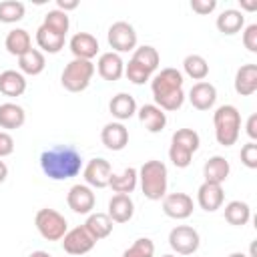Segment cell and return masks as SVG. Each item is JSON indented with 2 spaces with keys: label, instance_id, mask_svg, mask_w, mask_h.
Instances as JSON below:
<instances>
[{
  "label": "cell",
  "instance_id": "obj_15",
  "mask_svg": "<svg viewBox=\"0 0 257 257\" xmlns=\"http://www.w3.org/2000/svg\"><path fill=\"white\" fill-rule=\"evenodd\" d=\"M68 48L74 58L80 60H92L98 54V40L90 32H76L68 40Z\"/></svg>",
  "mask_w": 257,
  "mask_h": 257
},
{
  "label": "cell",
  "instance_id": "obj_38",
  "mask_svg": "<svg viewBox=\"0 0 257 257\" xmlns=\"http://www.w3.org/2000/svg\"><path fill=\"white\" fill-rule=\"evenodd\" d=\"M124 76L133 84H145V82H149L153 78V74L147 68H143L141 64H137L135 60H128V64H124Z\"/></svg>",
  "mask_w": 257,
  "mask_h": 257
},
{
  "label": "cell",
  "instance_id": "obj_37",
  "mask_svg": "<svg viewBox=\"0 0 257 257\" xmlns=\"http://www.w3.org/2000/svg\"><path fill=\"white\" fill-rule=\"evenodd\" d=\"M122 257H155V243L149 237H139L131 247L124 249Z\"/></svg>",
  "mask_w": 257,
  "mask_h": 257
},
{
  "label": "cell",
  "instance_id": "obj_1",
  "mask_svg": "<svg viewBox=\"0 0 257 257\" xmlns=\"http://www.w3.org/2000/svg\"><path fill=\"white\" fill-rule=\"evenodd\" d=\"M40 169L52 181H68L82 169V157L72 145H54L40 155Z\"/></svg>",
  "mask_w": 257,
  "mask_h": 257
},
{
  "label": "cell",
  "instance_id": "obj_24",
  "mask_svg": "<svg viewBox=\"0 0 257 257\" xmlns=\"http://www.w3.org/2000/svg\"><path fill=\"white\" fill-rule=\"evenodd\" d=\"M229 173H231V165H229V161H227L225 157H221V155L211 157V159L203 165V177H205L207 183L223 185V183L227 181Z\"/></svg>",
  "mask_w": 257,
  "mask_h": 257
},
{
  "label": "cell",
  "instance_id": "obj_40",
  "mask_svg": "<svg viewBox=\"0 0 257 257\" xmlns=\"http://www.w3.org/2000/svg\"><path fill=\"white\" fill-rule=\"evenodd\" d=\"M243 46L249 52H257V24H249L243 30Z\"/></svg>",
  "mask_w": 257,
  "mask_h": 257
},
{
  "label": "cell",
  "instance_id": "obj_30",
  "mask_svg": "<svg viewBox=\"0 0 257 257\" xmlns=\"http://www.w3.org/2000/svg\"><path fill=\"white\" fill-rule=\"evenodd\" d=\"M4 46H6V50L12 56H22L24 52H28L32 48V38H30L28 30H24V28H12L6 34Z\"/></svg>",
  "mask_w": 257,
  "mask_h": 257
},
{
  "label": "cell",
  "instance_id": "obj_17",
  "mask_svg": "<svg viewBox=\"0 0 257 257\" xmlns=\"http://www.w3.org/2000/svg\"><path fill=\"white\" fill-rule=\"evenodd\" d=\"M100 141L108 151H122L128 145V128L118 120L106 122L100 131Z\"/></svg>",
  "mask_w": 257,
  "mask_h": 257
},
{
  "label": "cell",
  "instance_id": "obj_2",
  "mask_svg": "<svg viewBox=\"0 0 257 257\" xmlns=\"http://www.w3.org/2000/svg\"><path fill=\"white\" fill-rule=\"evenodd\" d=\"M151 92H153L155 104L165 112L179 110L185 102L183 72L177 68H163L151 78Z\"/></svg>",
  "mask_w": 257,
  "mask_h": 257
},
{
  "label": "cell",
  "instance_id": "obj_12",
  "mask_svg": "<svg viewBox=\"0 0 257 257\" xmlns=\"http://www.w3.org/2000/svg\"><path fill=\"white\" fill-rule=\"evenodd\" d=\"M94 203H96V197H94L92 189L84 183L72 185L66 193V205L76 215H90L92 209H94Z\"/></svg>",
  "mask_w": 257,
  "mask_h": 257
},
{
  "label": "cell",
  "instance_id": "obj_7",
  "mask_svg": "<svg viewBox=\"0 0 257 257\" xmlns=\"http://www.w3.org/2000/svg\"><path fill=\"white\" fill-rule=\"evenodd\" d=\"M34 225L36 231L40 233L42 239L46 241H60L64 237V233L68 231V223L64 219V215H60L56 209H40L34 217Z\"/></svg>",
  "mask_w": 257,
  "mask_h": 257
},
{
  "label": "cell",
  "instance_id": "obj_46",
  "mask_svg": "<svg viewBox=\"0 0 257 257\" xmlns=\"http://www.w3.org/2000/svg\"><path fill=\"white\" fill-rule=\"evenodd\" d=\"M28 257H52V255H50L48 251H40V249H38V251H32Z\"/></svg>",
  "mask_w": 257,
  "mask_h": 257
},
{
  "label": "cell",
  "instance_id": "obj_18",
  "mask_svg": "<svg viewBox=\"0 0 257 257\" xmlns=\"http://www.w3.org/2000/svg\"><path fill=\"white\" fill-rule=\"evenodd\" d=\"M189 102L197 110H209L217 102V88L211 82H207V80L195 82L191 86V90H189Z\"/></svg>",
  "mask_w": 257,
  "mask_h": 257
},
{
  "label": "cell",
  "instance_id": "obj_14",
  "mask_svg": "<svg viewBox=\"0 0 257 257\" xmlns=\"http://www.w3.org/2000/svg\"><path fill=\"white\" fill-rule=\"evenodd\" d=\"M223 201H225L223 185L203 181V185L197 189V203L207 213H215L217 209H221L223 207Z\"/></svg>",
  "mask_w": 257,
  "mask_h": 257
},
{
  "label": "cell",
  "instance_id": "obj_5",
  "mask_svg": "<svg viewBox=\"0 0 257 257\" xmlns=\"http://www.w3.org/2000/svg\"><path fill=\"white\" fill-rule=\"evenodd\" d=\"M201 139L199 133L193 128H177L171 137L169 159L177 169H187L193 161V155L199 151Z\"/></svg>",
  "mask_w": 257,
  "mask_h": 257
},
{
  "label": "cell",
  "instance_id": "obj_20",
  "mask_svg": "<svg viewBox=\"0 0 257 257\" xmlns=\"http://www.w3.org/2000/svg\"><path fill=\"white\" fill-rule=\"evenodd\" d=\"M106 215L110 217L112 223H128L135 215V203L131 195H112L108 201Z\"/></svg>",
  "mask_w": 257,
  "mask_h": 257
},
{
  "label": "cell",
  "instance_id": "obj_11",
  "mask_svg": "<svg viewBox=\"0 0 257 257\" xmlns=\"http://www.w3.org/2000/svg\"><path fill=\"white\" fill-rule=\"evenodd\" d=\"M62 241V249L68 255H86L88 251H92V247L96 245V241L92 239V235L84 229V225L72 227L64 233Z\"/></svg>",
  "mask_w": 257,
  "mask_h": 257
},
{
  "label": "cell",
  "instance_id": "obj_44",
  "mask_svg": "<svg viewBox=\"0 0 257 257\" xmlns=\"http://www.w3.org/2000/svg\"><path fill=\"white\" fill-rule=\"evenodd\" d=\"M56 6H58V10L68 14V10H76L78 8V0H56Z\"/></svg>",
  "mask_w": 257,
  "mask_h": 257
},
{
  "label": "cell",
  "instance_id": "obj_3",
  "mask_svg": "<svg viewBox=\"0 0 257 257\" xmlns=\"http://www.w3.org/2000/svg\"><path fill=\"white\" fill-rule=\"evenodd\" d=\"M139 183H141V191L145 199L161 201L167 195V187H169L167 165L157 159L143 163V167L139 169Z\"/></svg>",
  "mask_w": 257,
  "mask_h": 257
},
{
  "label": "cell",
  "instance_id": "obj_28",
  "mask_svg": "<svg viewBox=\"0 0 257 257\" xmlns=\"http://www.w3.org/2000/svg\"><path fill=\"white\" fill-rule=\"evenodd\" d=\"M26 122V112L16 102H2L0 104V128L16 131Z\"/></svg>",
  "mask_w": 257,
  "mask_h": 257
},
{
  "label": "cell",
  "instance_id": "obj_29",
  "mask_svg": "<svg viewBox=\"0 0 257 257\" xmlns=\"http://www.w3.org/2000/svg\"><path fill=\"white\" fill-rule=\"evenodd\" d=\"M112 221L106 213H90L84 221V229L92 235L94 241H100V239H106L110 233H112Z\"/></svg>",
  "mask_w": 257,
  "mask_h": 257
},
{
  "label": "cell",
  "instance_id": "obj_43",
  "mask_svg": "<svg viewBox=\"0 0 257 257\" xmlns=\"http://www.w3.org/2000/svg\"><path fill=\"white\" fill-rule=\"evenodd\" d=\"M245 131H247V135H249V139H251V141H255V139H257V114H251V116L247 118Z\"/></svg>",
  "mask_w": 257,
  "mask_h": 257
},
{
  "label": "cell",
  "instance_id": "obj_9",
  "mask_svg": "<svg viewBox=\"0 0 257 257\" xmlns=\"http://www.w3.org/2000/svg\"><path fill=\"white\" fill-rule=\"evenodd\" d=\"M169 245L177 255H193L201 245V237L197 229L189 225H177L169 233Z\"/></svg>",
  "mask_w": 257,
  "mask_h": 257
},
{
  "label": "cell",
  "instance_id": "obj_39",
  "mask_svg": "<svg viewBox=\"0 0 257 257\" xmlns=\"http://www.w3.org/2000/svg\"><path fill=\"white\" fill-rule=\"evenodd\" d=\"M241 163L247 169H257V143L249 141L241 147Z\"/></svg>",
  "mask_w": 257,
  "mask_h": 257
},
{
  "label": "cell",
  "instance_id": "obj_36",
  "mask_svg": "<svg viewBox=\"0 0 257 257\" xmlns=\"http://www.w3.org/2000/svg\"><path fill=\"white\" fill-rule=\"evenodd\" d=\"M42 24H46L48 28H52V30H56V32H60V34H64V36H66L68 28H70L68 14H66V12H62V10H58V8L48 10V12H46V16H44V22H42Z\"/></svg>",
  "mask_w": 257,
  "mask_h": 257
},
{
  "label": "cell",
  "instance_id": "obj_26",
  "mask_svg": "<svg viewBox=\"0 0 257 257\" xmlns=\"http://www.w3.org/2000/svg\"><path fill=\"white\" fill-rule=\"evenodd\" d=\"M0 92L4 96L16 98L26 92V78L20 70H4L0 72Z\"/></svg>",
  "mask_w": 257,
  "mask_h": 257
},
{
  "label": "cell",
  "instance_id": "obj_10",
  "mask_svg": "<svg viewBox=\"0 0 257 257\" xmlns=\"http://www.w3.org/2000/svg\"><path fill=\"white\" fill-rule=\"evenodd\" d=\"M110 175H112V167L106 159L102 157H94L90 159L84 169H82V177H84V185H88L90 189H104L108 187V181H110Z\"/></svg>",
  "mask_w": 257,
  "mask_h": 257
},
{
  "label": "cell",
  "instance_id": "obj_8",
  "mask_svg": "<svg viewBox=\"0 0 257 257\" xmlns=\"http://www.w3.org/2000/svg\"><path fill=\"white\" fill-rule=\"evenodd\" d=\"M106 40H108V46L112 48V52L120 54V52H131L137 48V32L133 28V24L124 22V20H118L114 22L108 32H106Z\"/></svg>",
  "mask_w": 257,
  "mask_h": 257
},
{
  "label": "cell",
  "instance_id": "obj_25",
  "mask_svg": "<svg viewBox=\"0 0 257 257\" xmlns=\"http://www.w3.org/2000/svg\"><path fill=\"white\" fill-rule=\"evenodd\" d=\"M217 30L225 36H233L237 32L243 30L245 26V14L241 10H235V8H227L223 10L219 16H217Z\"/></svg>",
  "mask_w": 257,
  "mask_h": 257
},
{
  "label": "cell",
  "instance_id": "obj_45",
  "mask_svg": "<svg viewBox=\"0 0 257 257\" xmlns=\"http://www.w3.org/2000/svg\"><path fill=\"white\" fill-rule=\"evenodd\" d=\"M6 177H8V167H6V163L0 159V183H4Z\"/></svg>",
  "mask_w": 257,
  "mask_h": 257
},
{
  "label": "cell",
  "instance_id": "obj_22",
  "mask_svg": "<svg viewBox=\"0 0 257 257\" xmlns=\"http://www.w3.org/2000/svg\"><path fill=\"white\" fill-rule=\"evenodd\" d=\"M139 120L141 124L149 131V133H161L165 126H167V112L163 108H159L157 104H143L139 110Z\"/></svg>",
  "mask_w": 257,
  "mask_h": 257
},
{
  "label": "cell",
  "instance_id": "obj_47",
  "mask_svg": "<svg viewBox=\"0 0 257 257\" xmlns=\"http://www.w3.org/2000/svg\"><path fill=\"white\" fill-rule=\"evenodd\" d=\"M241 6H243L245 10H255V8H257V2H245V0H241Z\"/></svg>",
  "mask_w": 257,
  "mask_h": 257
},
{
  "label": "cell",
  "instance_id": "obj_16",
  "mask_svg": "<svg viewBox=\"0 0 257 257\" xmlns=\"http://www.w3.org/2000/svg\"><path fill=\"white\" fill-rule=\"evenodd\" d=\"M96 70L100 74V78L108 80V82H116L122 78L124 74V62L120 58V54L116 52H102L98 56V62H96Z\"/></svg>",
  "mask_w": 257,
  "mask_h": 257
},
{
  "label": "cell",
  "instance_id": "obj_32",
  "mask_svg": "<svg viewBox=\"0 0 257 257\" xmlns=\"http://www.w3.org/2000/svg\"><path fill=\"white\" fill-rule=\"evenodd\" d=\"M223 213H225V221L233 227H243L251 219V207L245 201H229Z\"/></svg>",
  "mask_w": 257,
  "mask_h": 257
},
{
  "label": "cell",
  "instance_id": "obj_4",
  "mask_svg": "<svg viewBox=\"0 0 257 257\" xmlns=\"http://www.w3.org/2000/svg\"><path fill=\"white\" fill-rule=\"evenodd\" d=\"M215 139L221 147H231L237 143L241 133V112L233 104H221L213 112Z\"/></svg>",
  "mask_w": 257,
  "mask_h": 257
},
{
  "label": "cell",
  "instance_id": "obj_33",
  "mask_svg": "<svg viewBox=\"0 0 257 257\" xmlns=\"http://www.w3.org/2000/svg\"><path fill=\"white\" fill-rule=\"evenodd\" d=\"M131 60H135L137 64H141L143 68H147V70L153 74V72L159 68L161 56H159V52H157L155 46L143 44V46H137V48L133 50V58H131Z\"/></svg>",
  "mask_w": 257,
  "mask_h": 257
},
{
  "label": "cell",
  "instance_id": "obj_27",
  "mask_svg": "<svg viewBox=\"0 0 257 257\" xmlns=\"http://www.w3.org/2000/svg\"><path fill=\"white\" fill-rule=\"evenodd\" d=\"M139 185V169L135 167H126L122 173L118 175H110L108 187L116 193V195H131Z\"/></svg>",
  "mask_w": 257,
  "mask_h": 257
},
{
  "label": "cell",
  "instance_id": "obj_41",
  "mask_svg": "<svg viewBox=\"0 0 257 257\" xmlns=\"http://www.w3.org/2000/svg\"><path fill=\"white\" fill-rule=\"evenodd\" d=\"M215 8H217V0H191V10L201 16L211 14Z\"/></svg>",
  "mask_w": 257,
  "mask_h": 257
},
{
  "label": "cell",
  "instance_id": "obj_48",
  "mask_svg": "<svg viewBox=\"0 0 257 257\" xmlns=\"http://www.w3.org/2000/svg\"><path fill=\"white\" fill-rule=\"evenodd\" d=\"M229 257H247V255H245V253H241V251H235V253H231Z\"/></svg>",
  "mask_w": 257,
  "mask_h": 257
},
{
  "label": "cell",
  "instance_id": "obj_13",
  "mask_svg": "<svg viewBox=\"0 0 257 257\" xmlns=\"http://www.w3.org/2000/svg\"><path fill=\"white\" fill-rule=\"evenodd\" d=\"M195 203L187 193H169L163 197V213L171 219L183 221L193 215Z\"/></svg>",
  "mask_w": 257,
  "mask_h": 257
},
{
  "label": "cell",
  "instance_id": "obj_49",
  "mask_svg": "<svg viewBox=\"0 0 257 257\" xmlns=\"http://www.w3.org/2000/svg\"><path fill=\"white\" fill-rule=\"evenodd\" d=\"M161 257H177V255H171V253H167V255H161Z\"/></svg>",
  "mask_w": 257,
  "mask_h": 257
},
{
  "label": "cell",
  "instance_id": "obj_19",
  "mask_svg": "<svg viewBox=\"0 0 257 257\" xmlns=\"http://www.w3.org/2000/svg\"><path fill=\"white\" fill-rule=\"evenodd\" d=\"M233 86L239 96H251L257 90V64H241L235 72Z\"/></svg>",
  "mask_w": 257,
  "mask_h": 257
},
{
  "label": "cell",
  "instance_id": "obj_31",
  "mask_svg": "<svg viewBox=\"0 0 257 257\" xmlns=\"http://www.w3.org/2000/svg\"><path fill=\"white\" fill-rule=\"evenodd\" d=\"M44 66H46V58H44V52H40L38 48H30L22 56H18V68L22 74L36 76L44 70Z\"/></svg>",
  "mask_w": 257,
  "mask_h": 257
},
{
  "label": "cell",
  "instance_id": "obj_6",
  "mask_svg": "<svg viewBox=\"0 0 257 257\" xmlns=\"http://www.w3.org/2000/svg\"><path fill=\"white\" fill-rule=\"evenodd\" d=\"M96 66L92 64V60H80V58H72L62 74H60V82L68 92H82L88 88L92 76H94Z\"/></svg>",
  "mask_w": 257,
  "mask_h": 257
},
{
  "label": "cell",
  "instance_id": "obj_23",
  "mask_svg": "<svg viewBox=\"0 0 257 257\" xmlns=\"http://www.w3.org/2000/svg\"><path fill=\"white\" fill-rule=\"evenodd\" d=\"M64 34L48 28L46 24H40L36 28V44L40 48V52H48V54H58L64 48Z\"/></svg>",
  "mask_w": 257,
  "mask_h": 257
},
{
  "label": "cell",
  "instance_id": "obj_42",
  "mask_svg": "<svg viewBox=\"0 0 257 257\" xmlns=\"http://www.w3.org/2000/svg\"><path fill=\"white\" fill-rule=\"evenodd\" d=\"M14 153V139L10 133L6 131H0V159L4 157H10Z\"/></svg>",
  "mask_w": 257,
  "mask_h": 257
},
{
  "label": "cell",
  "instance_id": "obj_35",
  "mask_svg": "<svg viewBox=\"0 0 257 257\" xmlns=\"http://www.w3.org/2000/svg\"><path fill=\"white\" fill-rule=\"evenodd\" d=\"M24 12H26V6L22 2H18V0L0 2V22H4V24H14V22L22 20Z\"/></svg>",
  "mask_w": 257,
  "mask_h": 257
},
{
  "label": "cell",
  "instance_id": "obj_34",
  "mask_svg": "<svg viewBox=\"0 0 257 257\" xmlns=\"http://www.w3.org/2000/svg\"><path fill=\"white\" fill-rule=\"evenodd\" d=\"M183 70H185V74L189 78L201 82L209 74V62L201 54H187L185 60H183Z\"/></svg>",
  "mask_w": 257,
  "mask_h": 257
},
{
  "label": "cell",
  "instance_id": "obj_21",
  "mask_svg": "<svg viewBox=\"0 0 257 257\" xmlns=\"http://www.w3.org/2000/svg\"><path fill=\"white\" fill-rule=\"evenodd\" d=\"M108 110H110V114H112L118 122H122V120L133 118V116L137 114L139 106H137V100H135L133 94H128V92H118V94H114V96L110 98Z\"/></svg>",
  "mask_w": 257,
  "mask_h": 257
}]
</instances>
